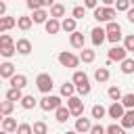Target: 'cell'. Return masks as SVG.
Listing matches in <instances>:
<instances>
[{
    "mask_svg": "<svg viewBox=\"0 0 134 134\" xmlns=\"http://www.w3.org/2000/svg\"><path fill=\"white\" fill-rule=\"evenodd\" d=\"M113 17H117V10L115 8H111V6H103V8H94V19L96 21H107V23H111L113 21Z\"/></svg>",
    "mask_w": 134,
    "mask_h": 134,
    "instance_id": "1",
    "label": "cell"
},
{
    "mask_svg": "<svg viewBox=\"0 0 134 134\" xmlns=\"http://www.w3.org/2000/svg\"><path fill=\"white\" fill-rule=\"evenodd\" d=\"M105 31H107V40H109V42H113V44H117V42L121 40V27H119V23H115V21H111V23H107V27H105Z\"/></svg>",
    "mask_w": 134,
    "mask_h": 134,
    "instance_id": "2",
    "label": "cell"
},
{
    "mask_svg": "<svg viewBox=\"0 0 134 134\" xmlns=\"http://www.w3.org/2000/svg\"><path fill=\"white\" fill-rule=\"evenodd\" d=\"M36 86H38V90L40 92H44V94H48L50 90H52V77L48 75V73H40L38 77H36Z\"/></svg>",
    "mask_w": 134,
    "mask_h": 134,
    "instance_id": "3",
    "label": "cell"
},
{
    "mask_svg": "<svg viewBox=\"0 0 134 134\" xmlns=\"http://www.w3.org/2000/svg\"><path fill=\"white\" fill-rule=\"evenodd\" d=\"M59 107H61V98H59V96L46 94V96L40 100V109H44V111H57Z\"/></svg>",
    "mask_w": 134,
    "mask_h": 134,
    "instance_id": "4",
    "label": "cell"
},
{
    "mask_svg": "<svg viewBox=\"0 0 134 134\" xmlns=\"http://www.w3.org/2000/svg\"><path fill=\"white\" fill-rule=\"evenodd\" d=\"M67 107H69V111H71L73 117H80L84 113V100L80 96H69L67 98Z\"/></svg>",
    "mask_w": 134,
    "mask_h": 134,
    "instance_id": "5",
    "label": "cell"
},
{
    "mask_svg": "<svg viewBox=\"0 0 134 134\" xmlns=\"http://www.w3.org/2000/svg\"><path fill=\"white\" fill-rule=\"evenodd\" d=\"M59 63H61L63 67H77L80 59H77L73 52H67V50H63V52H59Z\"/></svg>",
    "mask_w": 134,
    "mask_h": 134,
    "instance_id": "6",
    "label": "cell"
},
{
    "mask_svg": "<svg viewBox=\"0 0 134 134\" xmlns=\"http://www.w3.org/2000/svg\"><path fill=\"white\" fill-rule=\"evenodd\" d=\"M126 54H128V50L124 48V46H111L109 48V61H124L126 59Z\"/></svg>",
    "mask_w": 134,
    "mask_h": 134,
    "instance_id": "7",
    "label": "cell"
},
{
    "mask_svg": "<svg viewBox=\"0 0 134 134\" xmlns=\"http://www.w3.org/2000/svg\"><path fill=\"white\" fill-rule=\"evenodd\" d=\"M107 113H109V117H113V119H121L124 113H126V109H124L121 103H111V107L107 109Z\"/></svg>",
    "mask_w": 134,
    "mask_h": 134,
    "instance_id": "8",
    "label": "cell"
},
{
    "mask_svg": "<svg viewBox=\"0 0 134 134\" xmlns=\"http://www.w3.org/2000/svg\"><path fill=\"white\" fill-rule=\"evenodd\" d=\"M90 128H92V124H90L88 117H77V119H75V132H80V134H90Z\"/></svg>",
    "mask_w": 134,
    "mask_h": 134,
    "instance_id": "9",
    "label": "cell"
},
{
    "mask_svg": "<svg viewBox=\"0 0 134 134\" xmlns=\"http://www.w3.org/2000/svg\"><path fill=\"white\" fill-rule=\"evenodd\" d=\"M90 34H92V44H94V46H100V44L107 40V31H105L103 27H94Z\"/></svg>",
    "mask_w": 134,
    "mask_h": 134,
    "instance_id": "10",
    "label": "cell"
},
{
    "mask_svg": "<svg viewBox=\"0 0 134 134\" xmlns=\"http://www.w3.org/2000/svg\"><path fill=\"white\" fill-rule=\"evenodd\" d=\"M15 48H17L19 54H29V52H31V42H29L27 38H21V40H17Z\"/></svg>",
    "mask_w": 134,
    "mask_h": 134,
    "instance_id": "11",
    "label": "cell"
},
{
    "mask_svg": "<svg viewBox=\"0 0 134 134\" xmlns=\"http://www.w3.org/2000/svg\"><path fill=\"white\" fill-rule=\"evenodd\" d=\"M27 86V77L23 75V73H15L13 77H10V88H19V90H23Z\"/></svg>",
    "mask_w": 134,
    "mask_h": 134,
    "instance_id": "12",
    "label": "cell"
},
{
    "mask_svg": "<svg viewBox=\"0 0 134 134\" xmlns=\"http://www.w3.org/2000/svg\"><path fill=\"white\" fill-rule=\"evenodd\" d=\"M15 75V65L10 63V61H4L2 65H0V77H13Z\"/></svg>",
    "mask_w": 134,
    "mask_h": 134,
    "instance_id": "13",
    "label": "cell"
},
{
    "mask_svg": "<svg viewBox=\"0 0 134 134\" xmlns=\"http://www.w3.org/2000/svg\"><path fill=\"white\" fill-rule=\"evenodd\" d=\"M119 121H121V128H124V130H126V128H134V109H128Z\"/></svg>",
    "mask_w": 134,
    "mask_h": 134,
    "instance_id": "14",
    "label": "cell"
},
{
    "mask_svg": "<svg viewBox=\"0 0 134 134\" xmlns=\"http://www.w3.org/2000/svg\"><path fill=\"white\" fill-rule=\"evenodd\" d=\"M15 25H17V19H15V17H0V34L13 29Z\"/></svg>",
    "mask_w": 134,
    "mask_h": 134,
    "instance_id": "15",
    "label": "cell"
},
{
    "mask_svg": "<svg viewBox=\"0 0 134 134\" xmlns=\"http://www.w3.org/2000/svg\"><path fill=\"white\" fill-rule=\"evenodd\" d=\"M44 29H46V34H59V29H61V23H59V19H48L46 23H44Z\"/></svg>",
    "mask_w": 134,
    "mask_h": 134,
    "instance_id": "16",
    "label": "cell"
},
{
    "mask_svg": "<svg viewBox=\"0 0 134 134\" xmlns=\"http://www.w3.org/2000/svg\"><path fill=\"white\" fill-rule=\"evenodd\" d=\"M54 115H57V121H59V124H63V121H67V119H69L71 111H69V107H63V105H61V107L54 111Z\"/></svg>",
    "mask_w": 134,
    "mask_h": 134,
    "instance_id": "17",
    "label": "cell"
},
{
    "mask_svg": "<svg viewBox=\"0 0 134 134\" xmlns=\"http://www.w3.org/2000/svg\"><path fill=\"white\" fill-rule=\"evenodd\" d=\"M75 23H77V21H75L73 17H67V19H63L61 29H63V31H69V34H73V31H77V29H75Z\"/></svg>",
    "mask_w": 134,
    "mask_h": 134,
    "instance_id": "18",
    "label": "cell"
},
{
    "mask_svg": "<svg viewBox=\"0 0 134 134\" xmlns=\"http://www.w3.org/2000/svg\"><path fill=\"white\" fill-rule=\"evenodd\" d=\"M69 42H71V46H73V48H84V34L73 31V34H71V38H69Z\"/></svg>",
    "mask_w": 134,
    "mask_h": 134,
    "instance_id": "19",
    "label": "cell"
},
{
    "mask_svg": "<svg viewBox=\"0 0 134 134\" xmlns=\"http://www.w3.org/2000/svg\"><path fill=\"white\" fill-rule=\"evenodd\" d=\"M17 128H19V124H17L15 117H4V121H2V130H6V132H17Z\"/></svg>",
    "mask_w": 134,
    "mask_h": 134,
    "instance_id": "20",
    "label": "cell"
},
{
    "mask_svg": "<svg viewBox=\"0 0 134 134\" xmlns=\"http://www.w3.org/2000/svg\"><path fill=\"white\" fill-rule=\"evenodd\" d=\"M31 21H34V23H46V21H48V13H46L44 8H38V10H34Z\"/></svg>",
    "mask_w": 134,
    "mask_h": 134,
    "instance_id": "21",
    "label": "cell"
},
{
    "mask_svg": "<svg viewBox=\"0 0 134 134\" xmlns=\"http://www.w3.org/2000/svg\"><path fill=\"white\" fill-rule=\"evenodd\" d=\"M109 75H111V73H109V69H107V67H100V69H96V71H94V80H96V82H100V84H105V82L109 80Z\"/></svg>",
    "mask_w": 134,
    "mask_h": 134,
    "instance_id": "22",
    "label": "cell"
},
{
    "mask_svg": "<svg viewBox=\"0 0 134 134\" xmlns=\"http://www.w3.org/2000/svg\"><path fill=\"white\" fill-rule=\"evenodd\" d=\"M107 94H109V98H111L113 103H119V100H121V96H124V94H121V90H119L117 86H111V88L107 90Z\"/></svg>",
    "mask_w": 134,
    "mask_h": 134,
    "instance_id": "23",
    "label": "cell"
},
{
    "mask_svg": "<svg viewBox=\"0 0 134 134\" xmlns=\"http://www.w3.org/2000/svg\"><path fill=\"white\" fill-rule=\"evenodd\" d=\"M36 103H38V100L34 98V94H25V96L21 98V107H23V109H34Z\"/></svg>",
    "mask_w": 134,
    "mask_h": 134,
    "instance_id": "24",
    "label": "cell"
},
{
    "mask_svg": "<svg viewBox=\"0 0 134 134\" xmlns=\"http://www.w3.org/2000/svg\"><path fill=\"white\" fill-rule=\"evenodd\" d=\"M121 73H126V75L134 73V59H124L121 61Z\"/></svg>",
    "mask_w": 134,
    "mask_h": 134,
    "instance_id": "25",
    "label": "cell"
},
{
    "mask_svg": "<svg viewBox=\"0 0 134 134\" xmlns=\"http://www.w3.org/2000/svg\"><path fill=\"white\" fill-rule=\"evenodd\" d=\"M65 15V6L63 4H52L50 6V17L52 19H59V17H63Z\"/></svg>",
    "mask_w": 134,
    "mask_h": 134,
    "instance_id": "26",
    "label": "cell"
},
{
    "mask_svg": "<svg viewBox=\"0 0 134 134\" xmlns=\"http://www.w3.org/2000/svg\"><path fill=\"white\" fill-rule=\"evenodd\" d=\"M31 23H34L31 17H19V19H17V25H19L21 31H27V29L31 27Z\"/></svg>",
    "mask_w": 134,
    "mask_h": 134,
    "instance_id": "27",
    "label": "cell"
},
{
    "mask_svg": "<svg viewBox=\"0 0 134 134\" xmlns=\"http://www.w3.org/2000/svg\"><path fill=\"white\" fill-rule=\"evenodd\" d=\"M73 84H75V88L82 86V84H88V75H86L84 71H75V73H73Z\"/></svg>",
    "mask_w": 134,
    "mask_h": 134,
    "instance_id": "28",
    "label": "cell"
},
{
    "mask_svg": "<svg viewBox=\"0 0 134 134\" xmlns=\"http://www.w3.org/2000/svg\"><path fill=\"white\" fill-rule=\"evenodd\" d=\"M13 107H15L13 100H2V105H0V113H2L4 117H8V115L13 113Z\"/></svg>",
    "mask_w": 134,
    "mask_h": 134,
    "instance_id": "29",
    "label": "cell"
},
{
    "mask_svg": "<svg viewBox=\"0 0 134 134\" xmlns=\"http://www.w3.org/2000/svg\"><path fill=\"white\" fill-rule=\"evenodd\" d=\"M90 113H92V117H94V119H103V117L107 115V109H105L103 105H94Z\"/></svg>",
    "mask_w": 134,
    "mask_h": 134,
    "instance_id": "30",
    "label": "cell"
},
{
    "mask_svg": "<svg viewBox=\"0 0 134 134\" xmlns=\"http://www.w3.org/2000/svg\"><path fill=\"white\" fill-rule=\"evenodd\" d=\"M121 105L124 109H134V92H128L121 96Z\"/></svg>",
    "mask_w": 134,
    "mask_h": 134,
    "instance_id": "31",
    "label": "cell"
},
{
    "mask_svg": "<svg viewBox=\"0 0 134 134\" xmlns=\"http://www.w3.org/2000/svg\"><path fill=\"white\" fill-rule=\"evenodd\" d=\"M94 50H88V48H82V54H80V61H84V63H92L94 61Z\"/></svg>",
    "mask_w": 134,
    "mask_h": 134,
    "instance_id": "32",
    "label": "cell"
},
{
    "mask_svg": "<svg viewBox=\"0 0 134 134\" xmlns=\"http://www.w3.org/2000/svg\"><path fill=\"white\" fill-rule=\"evenodd\" d=\"M21 98H23V94H21L19 88H10V90L6 92V100H13V103H15V100H21Z\"/></svg>",
    "mask_w": 134,
    "mask_h": 134,
    "instance_id": "33",
    "label": "cell"
},
{
    "mask_svg": "<svg viewBox=\"0 0 134 134\" xmlns=\"http://www.w3.org/2000/svg\"><path fill=\"white\" fill-rule=\"evenodd\" d=\"M73 92H75V84H67V82H65V84L61 86V94H63V96L69 98V96H73Z\"/></svg>",
    "mask_w": 134,
    "mask_h": 134,
    "instance_id": "34",
    "label": "cell"
},
{
    "mask_svg": "<svg viewBox=\"0 0 134 134\" xmlns=\"http://www.w3.org/2000/svg\"><path fill=\"white\" fill-rule=\"evenodd\" d=\"M10 46H15L13 38H10L8 34H2V36H0V48H10Z\"/></svg>",
    "mask_w": 134,
    "mask_h": 134,
    "instance_id": "35",
    "label": "cell"
},
{
    "mask_svg": "<svg viewBox=\"0 0 134 134\" xmlns=\"http://www.w3.org/2000/svg\"><path fill=\"white\" fill-rule=\"evenodd\" d=\"M31 128H34V134H48V126L44 121H36Z\"/></svg>",
    "mask_w": 134,
    "mask_h": 134,
    "instance_id": "36",
    "label": "cell"
},
{
    "mask_svg": "<svg viewBox=\"0 0 134 134\" xmlns=\"http://www.w3.org/2000/svg\"><path fill=\"white\" fill-rule=\"evenodd\" d=\"M124 48H126L128 52H130V50L134 52V34H128V36L124 38Z\"/></svg>",
    "mask_w": 134,
    "mask_h": 134,
    "instance_id": "37",
    "label": "cell"
},
{
    "mask_svg": "<svg viewBox=\"0 0 134 134\" xmlns=\"http://www.w3.org/2000/svg\"><path fill=\"white\" fill-rule=\"evenodd\" d=\"M105 130H107V134H126V130H124L121 126H117V124H111V126H107Z\"/></svg>",
    "mask_w": 134,
    "mask_h": 134,
    "instance_id": "38",
    "label": "cell"
},
{
    "mask_svg": "<svg viewBox=\"0 0 134 134\" xmlns=\"http://www.w3.org/2000/svg\"><path fill=\"white\" fill-rule=\"evenodd\" d=\"M128 8H130V0H117V2H115V10L128 13Z\"/></svg>",
    "mask_w": 134,
    "mask_h": 134,
    "instance_id": "39",
    "label": "cell"
},
{
    "mask_svg": "<svg viewBox=\"0 0 134 134\" xmlns=\"http://www.w3.org/2000/svg\"><path fill=\"white\" fill-rule=\"evenodd\" d=\"M17 134H34V128H31L29 124H19Z\"/></svg>",
    "mask_w": 134,
    "mask_h": 134,
    "instance_id": "40",
    "label": "cell"
},
{
    "mask_svg": "<svg viewBox=\"0 0 134 134\" xmlns=\"http://www.w3.org/2000/svg\"><path fill=\"white\" fill-rule=\"evenodd\" d=\"M71 17L77 21V19H84V6H73V10H71Z\"/></svg>",
    "mask_w": 134,
    "mask_h": 134,
    "instance_id": "41",
    "label": "cell"
},
{
    "mask_svg": "<svg viewBox=\"0 0 134 134\" xmlns=\"http://www.w3.org/2000/svg\"><path fill=\"white\" fill-rule=\"evenodd\" d=\"M15 52H17V48H15V46H10V48H0V54H2V57H6V59H10Z\"/></svg>",
    "mask_w": 134,
    "mask_h": 134,
    "instance_id": "42",
    "label": "cell"
},
{
    "mask_svg": "<svg viewBox=\"0 0 134 134\" xmlns=\"http://www.w3.org/2000/svg\"><path fill=\"white\" fill-rule=\"evenodd\" d=\"M90 134H107V130H105L100 124H94V126L90 128Z\"/></svg>",
    "mask_w": 134,
    "mask_h": 134,
    "instance_id": "43",
    "label": "cell"
},
{
    "mask_svg": "<svg viewBox=\"0 0 134 134\" xmlns=\"http://www.w3.org/2000/svg\"><path fill=\"white\" fill-rule=\"evenodd\" d=\"M75 90H77L82 96H86V94H90V84H82V86H77Z\"/></svg>",
    "mask_w": 134,
    "mask_h": 134,
    "instance_id": "44",
    "label": "cell"
},
{
    "mask_svg": "<svg viewBox=\"0 0 134 134\" xmlns=\"http://www.w3.org/2000/svg\"><path fill=\"white\" fill-rule=\"evenodd\" d=\"M27 6H29L31 10H38V8H42V4H40V0H27Z\"/></svg>",
    "mask_w": 134,
    "mask_h": 134,
    "instance_id": "45",
    "label": "cell"
},
{
    "mask_svg": "<svg viewBox=\"0 0 134 134\" xmlns=\"http://www.w3.org/2000/svg\"><path fill=\"white\" fill-rule=\"evenodd\" d=\"M98 0H84V8H96Z\"/></svg>",
    "mask_w": 134,
    "mask_h": 134,
    "instance_id": "46",
    "label": "cell"
},
{
    "mask_svg": "<svg viewBox=\"0 0 134 134\" xmlns=\"http://www.w3.org/2000/svg\"><path fill=\"white\" fill-rule=\"evenodd\" d=\"M126 15H128V21H130V23H134V8H128V13H126Z\"/></svg>",
    "mask_w": 134,
    "mask_h": 134,
    "instance_id": "47",
    "label": "cell"
},
{
    "mask_svg": "<svg viewBox=\"0 0 134 134\" xmlns=\"http://www.w3.org/2000/svg\"><path fill=\"white\" fill-rule=\"evenodd\" d=\"M4 13H6V4L0 0V17H4Z\"/></svg>",
    "mask_w": 134,
    "mask_h": 134,
    "instance_id": "48",
    "label": "cell"
},
{
    "mask_svg": "<svg viewBox=\"0 0 134 134\" xmlns=\"http://www.w3.org/2000/svg\"><path fill=\"white\" fill-rule=\"evenodd\" d=\"M42 6H52V0H40Z\"/></svg>",
    "mask_w": 134,
    "mask_h": 134,
    "instance_id": "49",
    "label": "cell"
},
{
    "mask_svg": "<svg viewBox=\"0 0 134 134\" xmlns=\"http://www.w3.org/2000/svg\"><path fill=\"white\" fill-rule=\"evenodd\" d=\"M103 2H105V6H111V4H113V2H117V0H103Z\"/></svg>",
    "mask_w": 134,
    "mask_h": 134,
    "instance_id": "50",
    "label": "cell"
},
{
    "mask_svg": "<svg viewBox=\"0 0 134 134\" xmlns=\"http://www.w3.org/2000/svg\"><path fill=\"white\" fill-rule=\"evenodd\" d=\"M65 134H80V132H75V130H71V132H65Z\"/></svg>",
    "mask_w": 134,
    "mask_h": 134,
    "instance_id": "51",
    "label": "cell"
},
{
    "mask_svg": "<svg viewBox=\"0 0 134 134\" xmlns=\"http://www.w3.org/2000/svg\"><path fill=\"white\" fill-rule=\"evenodd\" d=\"M2 121H4V115H2V113H0V124H2Z\"/></svg>",
    "mask_w": 134,
    "mask_h": 134,
    "instance_id": "52",
    "label": "cell"
},
{
    "mask_svg": "<svg viewBox=\"0 0 134 134\" xmlns=\"http://www.w3.org/2000/svg\"><path fill=\"white\" fill-rule=\"evenodd\" d=\"M0 134H8V132H6V130H2V132H0Z\"/></svg>",
    "mask_w": 134,
    "mask_h": 134,
    "instance_id": "53",
    "label": "cell"
},
{
    "mask_svg": "<svg viewBox=\"0 0 134 134\" xmlns=\"http://www.w3.org/2000/svg\"><path fill=\"white\" fill-rule=\"evenodd\" d=\"M130 4H132V6H134V0H130Z\"/></svg>",
    "mask_w": 134,
    "mask_h": 134,
    "instance_id": "54",
    "label": "cell"
},
{
    "mask_svg": "<svg viewBox=\"0 0 134 134\" xmlns=\"http://www.w3.org/2000/svg\"><path fill=\"white\" fill-rule=\"evenodd\" d=\"M0 82H2V77H0Z\"/></svg>",
    "mask_w": 134,
    "mask_h": 134,
    "instance_id": "55",
    "label": "cell"
},
{
    "mask_svg": "<svg viewBox=\"0 0 134 134\" xmlns=\"http://www.w3.org/2000/svg\"><path fill=\"white\" fill-rule=\"evenodd\" d=\"M0 105H2V103H0Z\"/></svg>",
    "mask_w": 134,
    "mask_h": 134,
    "instance_id": "56",
    "label": "cell"
}]
</instances>
